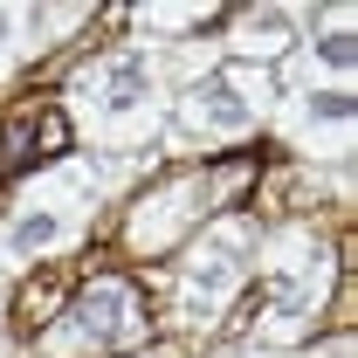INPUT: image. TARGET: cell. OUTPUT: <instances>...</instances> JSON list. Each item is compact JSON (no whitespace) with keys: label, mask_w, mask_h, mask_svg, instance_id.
Instances as JSON below:
<instances>
[{"label":"cell","mask_w":358,"mask_h":358,"mask_svg":"<svg viewBox=\"0 0 358 358\" xmlns=\"http://www.w3.org/2000/svg\"><path fill=\"white\" fill-rule=\"evenodd\" d=\"M207 69H221L214 42H117L69 69L62 110H69V124H76V138L90 152L152 159L179 90L200 83Z\"/></svg>","instance_id":"6da1fadb"},{"label":"cell","mask_w":358,"mask_h":358,"mask_svg":"<svg viewBox=\"0 0 358 358\" xmlns=\"http://www.w3.org/2000/svg\"><path fill=\"white\" fill-rule=\"evenodd\" d=\"M145 159H117V152H69L42 166L35 179L14 186V200L0 207V289H14L35 262H55L69 248H83L96 214L138 179Z\"/></svg>","instance_id":"7a4b0ae2"},{"label":"cell","mask_w":358,"mask_h":358,"mask_svg":"<svg viewBox=\"0 0 358 358\" xmlns=\"http://www.w3.org/2000/svg\"><path fill=\"white\" fill-rule=\"evenodd\" d=\"M255 275H262V310L241 338L262 345V352H289V345L310 338V324L331 303L338 248L324 241L317 221H268L262 248H255Z\"/></svg>","instance_id":"3957f363"},{"label":"cell","mask_w":358,"mask_h":358,"mask_svg":"<svg viewBox=\"0 0 358 358\" xmlns=\"http://www.w3.org/2000/svg\"><path fill=\"white\" fill-rule=\"evenodd\" d=\"M255 248H262V221L255 214H214L193 234L186 262L173 268V282H166V324L186 331V338L221 331L234 296L255 282Z\"/></svg>","instance_id":"277c9868"},{"label":"cell","mask_w":358,"mask_h":358,"mask_svg":"<svg viewBox=\"0 0 358 358\" xmlns=\"http://www.w3.org/2000/svg\"><path fill=\"white\" fill-rule=\"evenodd\" d=\"M275 110V69H248V62H221L200 83L179 90L173 117L159 131L152 159H186V152H221V145H248Z\"/></svg>","instance_id":"5b68a950"},{"label":"cell","mask_w":358,"mask_h":358,"mask_svg":"<svg viewBox=\"0 0 358 358\" xmlns=\"http://www.w3.org/2000/svg\"><path fill=\"white\" fill-rule=\"evenodd\" d=\"M145 338H152V317L138 303V289L124 275H96L55 310V324L35 338V358H110Z\"/></svg>","instance_id":"8992f818"},{"label":"cell","mask_w":358,"mask_h":358,"mask_svg":"<svg viewBox=\"0 0 358 358\" xmlns=\"http://www.w3.org/2000/svg\"><path fill=\"white\" fill-rule=\"evenodd\" d=\"M241 186H248V166L179 173V179H166V186H152L131 214H124V248H131V255H166L179 234H200V227L214 221V207H221L227 193H241Z\"/></svg>","instance_id":"52a82bcc"},{"label":"cell","mask_w":358,"mask_h":358,"mask_svg":"<svg viewBox=\"0 0 358 358\" xmlns=\"http://www.w3.org/2000/svg\"><path fill=\"white\" fill-rule=\"evenodd\" d=\"M268 131L282 138L303 166H352L358 103H352V90H275Z\"/></svg>","instance_id":"ba28073f"},{"label":"cell","mask_w":358,"mask_h":358,"mask_svg":"<svg viewBox=\"0 0 358 358\" xmlns=\"http://www.w3.org/2000/svg\"><path fill=\"white\" fill-rule=\"evenodd\" d=\"M358 48H352V7H310V35L282 55V83L275 90H352Z\"/></svg>","instance_id":"9c48e42d"},{"label":"cell","mask_w":358,"mask_h":358,"mask_svg":"<svg viewBox=\"0 0 358 358\" xmlns=\"http://www.w3.org/2000/svg\"><path fill=\"white\" fill-rule=\"evenodd\" d=\"M90 14H96L90 0H48V7H14V0H0V83H7L21 62L48 55L62 35H76Z\"/></svg>","instance_id":"30bf717a"},{"label":"cell","mask_w":358,"mask_h":358,"mask_svg":"<svg viewBox=\"0 0 358 358\" xmlns=\"http://www.w3.org/2000/svg\"><path fill=\"white\" fill-rule=\"evenodd\" d=\"M303 21H310V7H241L234 21H227L221 48L227 62H248V69H275L289 48L303 42Z\"/></svg>","instance_id":"8fae6325"},{"label":"cell","mask_w":358,"mask_h":358,"mask_svg":"<svg viewBox=\"0 0 358 358\" xmlns=\"http://www.w3.org/2000/svg\"><path fill=\"white\" fill-rule=\"evenodd\" d=\"M214 14H221L214 0H145V7H131V28H138V42H173V35L207 28Z\"/></svg>","instance_id":"7c38bea8"},{"label":"cell","mask_w":358,"mask_h":358,"mask_svg":"<svg viewBox=\"0 0 358 358\" xmlns=\"http://www.w3.org/2000/svg\"><path fill=\"white\" fill-rule=\"evenodd\" d=\"M214 358H282V352H262V345H248V338H241V345H221Z\"/></svg>","instance_id":"4fadbf2b"},{"label":"cell","mask_w":358,"mask_h":358,"mask_svg":"<svg viewBox=\"0 0 358 358\" xmlns=\"http://www.w3.org/2000/svg\"><path fill=\"white\" fill-rule=\"evenodd\" d=\"M303 358H352V338H345V331H338V338H331V345H317V352H303Z\"/></svg>","instance_id":"5bb4252c"},{"label":"cell","mask_w":358,"mask_h":358,"mask_svg":"<svg viewBox=\"0 0 358 358\" xmlns=\"http://www.w3.org/2000/svg\"><path fill=\"white\" fill-rule=\"evenodd\" d=\"M0 358H14V345H7V331H0Z\"/></svg>","instance_id":"9a60e30c"},{"label":"cell","mask_w":358,"mask_h":358,"mask_svg":"<svg viewBox=\"0 0 358 358\" xmlns=\"http://www.w3.org/2000/svg\"><path fill=\"white\" fill-rule=\"evenodd\" d=\"M152 358H166V352H152Z\"/></svg>","instance_id":"2e32d148"}]
</instances>
